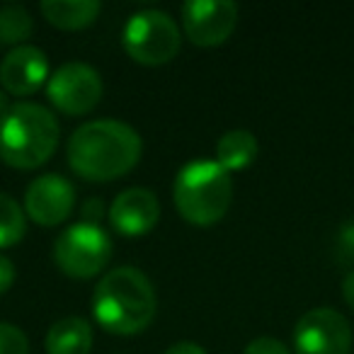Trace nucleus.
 I'll return each mask as SVG.
<instances>
[{"mask_svg":"<svg viewBox=\"0 0 354 354\" xmlns=\"http://www.w3.org/2000/svg\"><path fill=\"white\" fill-rule=\"evenodd\" d=\"M257 138L248 129H233V131L223 133L216 143V162L226 172L243 170L257 158Z\"/></svg>","mask_w":354,"mask_h":354,"instance_id":"obj_15","label":"nucleus"},{"mask_svg":"<svg viewBox=\"0 0 354 354\" xmlns=\"http://www.w3.org/2000/svg\"><path fill=\"white\" fill-rule=\"evenodd\" d=\"M32 30H35V22L22 6L8 3L0 8V44L22 46V41L30 39Z\"/></svg>","mask_w":354,"mask_h":354,"instance_id":"obj_16","label":"nucleus"},{"mask_svg":"<svg viewBox=\"0 0 354 354\" xmlns=\"http://www.w3.org/2000/svg\"><path fill=\"white\" fill-rule=\"evenodd\" d=\"M44 344L46 354H90L93 325L80 315H66L49 328Z\"/></svg>","mask_w":354,"mask_h":354,"instance_id":"obj_13","label":"nucleus"},{"mask_svg":"<svg viewBox=\"0 0 354 354\" xmlns=\"http://www.w3.org/2000/svg\"><path fill=\"white\" fill-rule=\"evenodd\" d=\"M75 207V187L64 175L46 172L32 180L25 192V214L39 226L66 221Z\"/></svg>","mask_w":354,"mask_h":354,"instance_id":"obj_10","label":"nucleus"},{"mask_svg":"<svg viewBox=\"0 0 354 354\" xmlns=\"http://www.w3.org/2000/svg\"><path fill=\"white\" fill-rule=\"evenodd\" d=\"M15 281V265L6 255H0V294H6Z\"/></svg>","mask_w":354,"mask_h":354,"instance_id":"obj_20","label":"nucleus"},{"mask_svg":"<svg viewBox=\"0 0 354 354\" xmlns=\"http://www.w3.org/2000/svg\"><path fill=\"white\" fill-rule=\"evenodd\" d=\"M143 151L133 127L117 119H95L80 124L68 141V165L85 180L109 183L127 175Z\"/></svg>","mask_w":354,"mask_h":354,"instance_id":"obj_1","label":"nucleus"},{"mask_svg":"<svg viewBox=\"0 0 354 354\" xmlns=\"http://www.w3.org/2000/svg\"><path fill=\"white\" fill-rule=\"evenodd\" d=\"M243 354H291L281 339L277 337H257L245 347Z\"/></svg>","mask_w":354,"mask_h":354,"instance_id":"obj_19","label":"nucleus"},{"mask_svg":"<svg viewBox=\"0 0 354 354\" xmlns=\"http://www.w3.org/2000/svg\"><path fill=\"white\" fill-rule=\"evenodd\" d=\"M8 95L6 93H0V114H6L8 112V109H10L12 107V104H8Z\"/></svg>","mask_w":354,"mask_h":354,"instance_id":"obj_23","label":"nucleus"},{"mask_svg":"<svg viewBox=\"0 0 354 354\" xmlns=\"http://www.w3.org/2000/svg\"><path fill=\"white\" fill-rule=\"evenodd\" d=\"M238 22V6L231 0H187L183 6L185 35L197 46H218Z\"/></svg>","mask_w":354,"mask_h":354,"instance_id":"obj_9","label":"nucleus"},{"mask_svg":"<svg viewBox=\"0 0 354 354\" xmlns=\"http://www.w3.org/2000/svg\"><path fill=\"white\" fill-rule=\"evenodd\" d=\"M122 41L133 61L143 66H160L177 56L183 35L167 12L141 10L127 20Z\"/></svg>","mask_w":354,"mask_h":354,"instance_id":"obj_6","label":"nucleus"},{"mask_svg":"<svg viewBox=\"0 0 354 354\" xmlns=\"http://www.w3.org/2000/svg\"><path fill=\"white\" fill-rule=\"evenodd\" d=\"M156 289L136 267H117L97 281L93 315L107 333L136 335L156 318Z\"/></svg>","mask_w":354,"mask_h":354,"instance_id":"obj_2","label":"nucleus"},{"mask_svg":"<svg viewBox=\"0 0 354 354\" xmlns=\"http://www.w3.org/2000/svg\"><path fill=\"white\" fill-rule=\"evenodd\" d=\"M352 328L335 308H313L294 328L296 354H349Z\"/></svg>","mask_w":354,"mask_h":354,"instance_id":"obj_8","label":"nucleus"},{"mask_svg":"<svg viewBox=\"0 0 354 354\" xmlns=\"http://www.w3.org/2000/svg\"><path fill=\"white\" fill-rule=\"evenodd\" d=\"M59 146V122L37 102H17L0 114V160L20 170L39 167Z\"/></svg>","mask_w":354,"mask_h":354,"instance_id":"obj_3","label":"nucleus"},{"mask_svg":"<svg viewBox=\"0 0 354 354\" xmlns=\"http://www.w3.org/2000/svg\"><path fill=\"white\" fill-rule=\"evenodd\" d=\"M165 354H207V352H204V347L197 342H177V344H172Z\"/></svg>","mask_w":354,"mask_h":354,"instance_id":"obj_21","label":"nucleus"},{"mask_svg":"<svg viewBox=\"0 0 354 354\" xmlns=\"http://www.w3.org/2000/svg\"><path fill=\"white\" fill-rule=\"evenodd\" d=\"M342 296H344V301H347V306L354 310V272H349L347 277H344V281H342Z\"/></svg>","mask_w":354,"mask_h":354,"instance_id":"obj_22","label":"nucleus"},{"mask_svg":"<svg viewBox=\"0 0 354 354\" xmlns=\"http://www.w3.org/2000/svg\"><path fill=\"white\" fill-rule=\"evenodd\" d=\"M172 197L185 221L194 226H212L221 221L231 207V175L216 160H192L177 172Z\"/></svg>","mask_w":354,"mask_h":354,"instance_id":"obj_4","label":"nucleus"},{"mask_svg":"<svg viewBox=\"0 0 354 354\" xmlns=\"http://www.w3.org/2000/svg\"><path fill=\"white\" fill-rule=\"evenodd\" d=\"M160 218V202L146 187H129L117 194L109 209L114 231L127 238H138L153 231Z\"/></svg>","mask_w":354,"mask_h":354,"instance_id":"obj_12","label":"nucleus"},{"mask_svg":"<svg viewBox=\"0 0 354 354\" xmlns=\"http://www.w3.org/2000/svg\"><path fill=\"white\" fill-rule=\"evenodd\" d=\"M0 354H30L27 335L17 325L0 320Z\"/></svg>","mask_w":354,"mask_h":354,"instance_id":"obj_18","label":"nucleus"},{"mask_svg":"<svg viewBox=\"0 0 354 354\" xmlns=\"http://www.w3.org/2000/svg\"><path fill=\"white\" fill-rule=\"evenodd\" d=\"M41 12L54 27L61 30H83L100 15L97 0H44Z\"/></svg>","mask_w":354,"mask_h":354,"instance_id":"obj_14","label":"nucleus"},{"mask_svg":"<svg viewBox=\"0 0 354 354\" xmlns=\"http://www.w3.org/2000/svg\"><path fill=\"white\" fill-rule=\"evenodd\" d=\"M112 257V238L95 221H78L68 226L54 243V260L64 274L73 279H90L107 267Z\"/></svg>","mask_w":354,"mask_h":354,"instance_id":"obj_5","label":"nucleus"},{"mask_svg":"<svg viewBox=\"0 0 354 354\" xmlns=\"http://www.w3.org/2000/svg\"><path fill=\"white\" fill-rule=\"evenodd\" d=\"M44 83H49V59L37 46H15L0 61V85L6 88V93L27 97Z\"/></svg>","mask_w":354,"mask_h":354,"instance_id":"obj_11","label":"nucleus"},{"mask_svg":"<svg viewBox=\"0 0 354 354\" xmlns=\"http://www.w3.org/2000/svg\"><path fill=\"white\" fill-rule=\"evenodd\" d=\"M27 231L25 212L22 207L10 197L0 192V248H10L22 241Z\"/></svg>","mask_w":354,"mask_h":354,"instance_id":"obj_17","label":"nucleus"},{"mask_svg":"<svg viewBox=\"0 0 354 354\" xmlns=\"http://www.w3.org/2000/svg\"><path fill=\"white\" fill-rule=\"evenodd\" d=\"M46 97L64 114H88L102 97V78L93 66L71 61L49 75Z\"/></svg>","mask_w":354,"mask_h":354,"instance_id":"obj_7","label":"nucleus"}]
</instances>
